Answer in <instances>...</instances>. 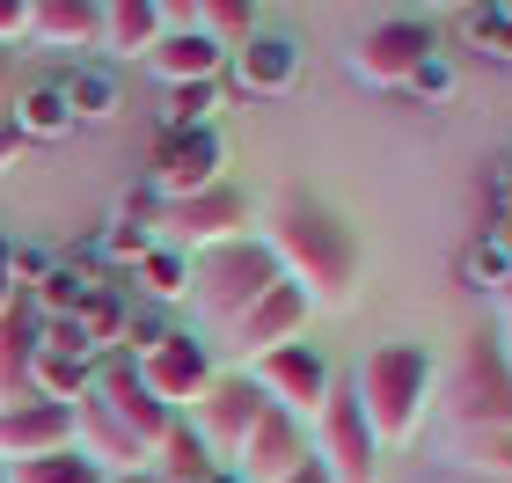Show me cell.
Segmentation results:
<instances>
[{
    "label": "cell",
    "mask_w": 512,
    "mask_h": 483,
    "mask_svg": "<svg viewBox=\"0 0 512 483\" xmlns=\"http://www.w3.org/2000/svg\"><path fill=\"white\" fill-rule=\"evenodd\" d=\"M161 337H169V315H139V308H132V330H125V344H118V352L147 359V352H154Z\"/></svg>",
    "instance_id": "cell-36"
},
{
    "label": "cell",
    "mask_w": 512,
    "mask_h": 483,
    "mask_svg": "<svg viewBox=\"0 0 512 483\" xmlns=\"http://www.w3.org/2000/svg\"><path fill=\"white\" fill-rule=\"evenodd\" d=\"M432 52H439V44H432L425 15H381V22H366L359 44H352V74L366 88H410V74Z\"/></svg>",
    "instance_id": "cell-7"
},
{
    "label": "cell",
    "mask_w": 512,
    "mask_h": 483,
    "mask_svg": "<svg viewBox=\"0 0 512 483\" xmlns=\"http://www.w3.org/2000/svg\"><path fill=\"white\" fill-rule=\"evenodd\" d=\"M96 249H103V257H125V264H139V257L154 249V227H147V220H110V235H103Z\"/></svg>",
    "instance_id": "cell-32"
},
{
    "label": "cell",
    "mask_w": 512,
    "mask_h": 483,
    "mask_svg": "<svg viewBox=\"0 0 512 483\" xmlns=\"http://www.w3.org/2000/svg\"><path fill=\"white\" fill-rule=\"evenodd\" d=\"M139 374H147V388H154V396H161V403H169L176 418H183V410H191V403L205 396V388L220 381V366H213V352H205V337H191V330H169V337H161L147 359H139Z\"/></svg>",
    "instance_id": "cell-12"
},
{
    "label": "cell",
    "mask_w": 512,
    "mask_h": 483,
    "mask_svg": "<svg viewBox=\"0 0 512 483\" xmlns=\"http://www.w3.org/2000/svg\"><path fill=\"white\" fill-rule=\"evenodd\" d=\"M15 154H22V140H15V125H8V118H0V176H8V169H15Z\"/></svg>",
    "instance_id": "cell-40"
},
{
    "label": "cell",
    "mask_w": 512,
    "mask_h": 483,
    "mask_svg": "<svg viewBox=\"0 0 512 483\" xmlns=\"http://www.w3.org/2000/svg\"><path fill=\"white\" fill-rule=\"evenodd\" d=\"M220 88H227V81L169 88V110H161V132H198V125H213V110H220Z\"/></svg>",
    "instance_id": "cell-28"
},
{
    "label": "cell",
    "mask_w": 512,
    "mask_h": 483,
    "mask_svg": "<svg viewBox=\"0 0 512 483\" xmlns=\"http://www.w3.org/2000/svg\"><path fill=\"white\" fill-rule=\"evenodd\" d=\"M0 483H8V462H0Z\"/></svg>",
    "instance_id": "cell-44"
},
{
    "label": "cell",
    "mask_w": 512,
    "mask_h": 483,
    "mask_svg": "<svg viewBox=\"0 0 512 483\" xmlns=\"http://www.w3.org/2000/svg\"><path fill=\"white\" fill-rule=\"evenodd\" d=\"M264 242H271L278 271H286L315 308H344L359 293V235L322 198H286L271 213V235Z\"/></svg>",
    "instance_id": "cell-1"
},
{
    "label": "cell",
    "mask_w": 512,
    "mask_h": 483,
    "mask_svg": "<svg viewBox=\"0 0 512 483\" xmlns=\"http://www.w3.org/2000/svg\"><path fill=\"white\" fill-rule=\"evenodd\" d=\"M198 483H249V476H242V469H235V462H220V469H205V476H198Z\"/></svg>",
    "instance_id": "cell-42"
},
{
    "label": "cell",
    "mask_w": 512,
    "mask_h": 483,
    "mask_svg": "<svg viewBox=\"0 0 512 483\" xmlns=\"http://www.w3.org/2000/svg\"><path fill=\"white\" fill-rule=\"evenodd\" d=\"M308 315H315V301L293 279H278L242 322H227V352H235V359H264V352H278V344H300Z\"/></svg>",
    "instance_id": "cell-13"
},
{
    "label": "cell",
    "mask_w": 512,
    "mask_h": 483,
    "mask_svg": "<svg viewBox=\"0 0 512 483\" xmlns=\"http://www.w3.org/2000/svg\"><path fill=\"white\" fill-rule=\"evenodd\" d=\"M74 322H81V337H88V352H96V359H103V352H118L125 330H132V301H125V286H110V279H103V286L81 301Z\"/></svg>",
    "instance_id": "cell-23"
},
{
    "label": "cell",
    "mask_w": 512,
    "mask_h": 483,
    "mask_svg": "<svg viewBox=\"0 0 512 483\" xmlns=\"http://www.w3.org/2000/svg\"><path fill=\"white\" fill-rule=\"evenodd\" d=\"M15 37H30V0H0V52H8Z\"/></svg>",
    "instance_id": "cell-37"
},
{
    "label": "cell",
    "mask_w": 512,
    "mask_h": 483,
    "mask_svg": "<svg viewBox=\"0 0 512 483\" xmlns=\"http://www.w3.org/2000/svg\"><path fill=\"white\" fill-rule=\"evenodd\" d=\"M8 483H110L96 462H81L74 447H59V454H37V462H15Z\"/></svg>",
    "instance_id": "cell-27"
},
{
    "label": "cell",
    "mask_w": 512,
    "mask_h": 483,
    "mask_svg": "<svg viewBox=\"0 0 512 483\" xmlns=\"http://www.w3.org/2000/svg\"><path fill=\"white\" fill-rule=\"evenodd\" d=\"M264 410H271V403H264V388H256L249 374H220L191 410H183V425H191L198 440L213 447V462H235L242 440L256 432V418H264Z\"/></svg>",
    "instance_id": "cell-10"
},
{
    "label": "cell",
    "mask_w": 512,
    "mask_h": 483,
    "mask_svg": "<svg viewBox=\"0 0 512 483\" xmlns=\"http://www.w3.org/2000/svg\"><path fill=\"white\" fill-rule=\"evenodd\" d=\"M169 37V8L161 0H103V44L110 66L118 59H154V44Z\"/></svg>",
    "instance_id": "cell-20"
},
{
    "label": "cell",
    "mask_w": 512,
    "mask_h": 483,
    "mask_svg": "<svg viewBox=\"0 0 512 483\" xmlns=\"http://www.w3.org/2000/svg\"><path fill=\"white\" fill-rule=\"evenodd\" d=\"M432 381H439V366H432L425 344H410V337H388V344H374V352L359 359L352 396H359V410H366V425H374L381 447L417 440V425H425V410H432Z\"/></svg>",
    "instance_id": "cell-2"
},
{
    "label": "cell",
    "mask_w": 512,
    "mask_h": 483,
    "mask_svg": "<svg viewBox=\"0 0 512 483\" xmlns=\"http://www.w3.org/2000/svg\"><path fill=\"white\" fill-rule=\"evenodd\" d=\"M278 279H286V271H278L271 242H256V235L220 242V249H205V257H191V293L205 301V315H213V322H242Z\"/></svg>",
    "instance_id": "cell-3"
},
{
    "label": "cell",
    "mask_w": 512,
    "mask_h": 483,
    "mask_svg": "<svg viewBox=\"0 0 512 483\" xmlns=\"http://www.w3.org/2000/svg\"><path fill=\"white\" fill-rule=\"evenodd\" d=\"M37 337H44V315L37 301H22L0 315V410L8 403H30V366H37Z\"/></svg>",
    "instance_id": "cell-19"
},
{
    "label": "cell",
    "mask_w": 512,
    "mask_h": 483,
    "mask_svg": "<svg viewBox=\"0 0 512 483\" xmlns=\"http://www.w3.org/2000/svg\"><path fill=\"white\" fill-rule=\"evenodd\" d=\"M227 169V140L213 125H198V132H161L154 140V198L169 205V198H198V191H213V183Z\"/></svg>",
    "instance_id": "cell-11"
},
{
    "label": "cell",
    "mask_w": 512,
    "mask_h": 483,
    "mask_svg": "<svg viewBox=\"0 0 512 483\" xmlns=\"http://www.w3.org/2000/svg\"><path fill=\"white\" fill-rule=\"evenodd\" d=\"M293 462H308V425L300 418H286V410H264V418H256V432L242 440V454H235V469L249 476V483H278Z\"/></svg>",
    "instance_id": "cell-17"
},
{
    "label": "cell",
    "mask_w": 512,
    "mask_h": 483,
    "mask_svg": "<svg viewBox=\"0 0 512 483\" xmlns=\"http://www.w3.org/2000/svg\"><path fill=\"white\" fill-rule=\"evenodd\" d=\"M498 301H505V337H498V344H505V359H512V279L498 286Z\"/></svg>",
    "instance_id": "cell-43"
},
{
    "label": "cell",
    "mask_w": 512,
    "mask_h": 483,
    "mask_svg": "<svg viewBox=\"0 0 512 483\" xmlns=\"http://www.w3.org/2000/svg\"><path fill=\"white\" fill-rule=\"evenodd\" d=\"M242 235H249V191H242V183H213V191L169 198L154 213V242L183 249V257H205V249L242 242Z\"/></svg>",
    "instance_id": "cell-5"
},
{
    "label": "cell",
    "mask_w": 512,
    "mask_h": 483,
    "mask_svg": "<svg viewBox=\"0 0 512 483\" xmlns=\"http://www.w3.org/2000/svg\"><path fill=\"white\" fill-rule=\"evenodd\" d=\"M8 125H15V140L22 147H52L66 140L81 118H74V103H66V81H30V88H15V103H8Z\"/></svg>",
    "instance_id": "cell-22"
},
{
    "label": "cell",
    "mask_w": 512,
    "mask_h": 483,
    "mask_svg": "<svg viewBox=\"0 0 512 483\" xmlns=\"http://www.w3.org/2000/svg\"><path fill=\"white\" fill-rule=\"evenodd\" d=\"M74 454H81V462H96L103 476H132V469H147V462H154V447H139L132 432L110 418V403L96 396V388H88V396L74 403Z\"/></svg>",
    "instance_id": "cell-14"
},
{
    "label": "cell",
    "mask_w": 512,
    "mask_h": 483,
    "mask_svg": "<svg viewBox=\"0 0 512 483\" xmlns=\"http://www.w3.org/2000/svg\"><path fill=\"white\" fill-rule=\"evenodd\" d=\"M308 454L322 469H330L337 483H381V440H374V425H366V410L352 396V381H337L330 388V403L315 410V425H308Z\"/></svg>",
    "instance_id": "cell-4"
},
{
    "label": "cell",
    "mask_w": 512,
    "mask_h": 483,
    "mask_svg": "<svg viewBox=\"0 0 512 483\" xmlns=\"http://www.w3.org/2000/svg\"><path fill=\"white\" fill-rule=\"evenodd\" d=\"M96 396L110 403V418H118L139 447H154V454H161V440H169V432L183 425L176 410L147 388V374H139V359H132V352H103V359H96Z\"/></svg>",
    "instance_id": "cell-9"
},
{
    "label": "cell",
    "mask_w": 512,
    "mask_h": 483,
    "mask_svg": "<svg viewBox=\"0 0 512 483\" xmlns=\"http://www.w3.org/2000/svg\"><path fill=\"white\" fill-rule=\"evenodd\" d=\"M249 381L264 388V403H278V410L300 418V425H315V410L330 403V388H337L330 359H322L315 344H278V352L249 359Z\"/></svg>",
    "instance_id": "cell-8"
},
{
    "label": "cell",
    "mask_w": 512,
    "mask_h": 483,
    "mask_svg": "<svg viewBox=\"0 0 512 483\" xmlns=\"http://www.w3.org/2000/svg\"><path fill=\"white\" fill-rule=\"evenodd\" d=\"M454 418L461 432H512V359L498 337H469L454 374Z\"/></svg>",
    "instance_id": "cell-6"
},
{
    "label": "cell",
    "mask_w": 512,
    "mask_h": 483,
    "mask_svg": "<svg viewBox=\"0 0 512 483\" xmlns=\"http://www.w3.org/2000/svg\"><path fill=\"white\" fill-rule=\"evenodd\" d=\"M469 37H476V52L512 59V8H476L469 15Z\"/></svg>",
    "instance_id": "cell-30"
},
{
    "label": "cell",
    "mask_w": 512,
    "mask_h": 483,
    "mask_svg": "<svg viewBox=\"0 0 512 483\" xmlns=\"http://www.w3.org/2000/svg\"><path fill=\"white\" fill-rule=\"evenodd\" d=\"M227 81H235L242 96H286L300 81V37L293 30H256L249 44L227 52Z\"/></svg>",
    "instance_id": "cell-15"
},
{
    "label": "cell",
    "mask_w": 512,
    "mask_h": 483,
    "mask_svg": "<svg viewBox=\"0 0 512 483\" xmlns=\"http://www.w3.org/2000/svg\"><path fill=\"white\" fill-rule=\"evenodd\" d=\"M161 469H169V483H198L205 469H220V462H213V447H205L191 425H176L169 440H161Z\"/></svg>",
    "instance_id": "cell-29"
},
{
    "label": "cell",
    "mask_w": 512,
    "mask_h": 483,
    "mask_svg": "<svg viewBox=\"0 0 512 483\" xmlns=\"http://www.w3.org/2000/svg\"><path fill=\"white\" fill-rule=\"evenodd\" d=\"M66 103H74V118H118L125 110V81H118V66L110 59H88L81 74H66Z\"/></svg>",
    "instance_id": "cell-24"
},
{
    "label": "cell",
    "mask_w": 512,
    "mask_h": 483,
    "mask_svg": "<svg viewBox=\"0 0 512 483\" xmlns=\"http://www.w3.org/2000/svg\"><path fill=\"white\" fill-rule=\"evenodd\" d=\"M461 447L476 454V469H498V476H512V432H461Z\"/></svg>",
    "instance_id": "cell-34"
},
{
    "label": "cell",
    "mask_w": 512,
    "mask_h": 483,
    "mask_svg": "<svg viewBox=\"0 0 512 483\" xmlns=\"http://www.w3.org/2000/svg\"><path fill=\"white\" fill-rule=\"evenodd\" d=\"M15 103V52H0V110Z\"/></svg>",
    "instance_id": "cell-41"
},
{
    "label": "cell",
    "mask_w": 512,
    "mask_h": 483,
    "mask_svg": "<svg viewBox=\"0 0 512 483\" xmlns=\"http://www.w3.org/2000/svg\"><path fill=\"white\" fill-rule=\"evenodd\" d=\"M96 286H103V271H88V264L66 257V264H52V279H44L30 301H37V315H81V301H88Z\"/></svg>",
    "instance_id": "cell-25"
},
{
    "label": "cell",
    "mask_w": 512,
    "mask_h": 483,
    "mask_svg": "<svg viewBox=\"0 0 512 483\" xmlns=\"http://www.w3.org/2000/svg\"><path fill=\"white\" fill-rule=\"evenodd\" d=\"M278 483H337V476H330V469H322V462H315V454H308V462H293V469H286V476H278Z\"/></svg>",
    "instance_id": "cell-39"
},
{
    "label": "cell",
    "mask_w": 512,
    "mask_h": 483,
    "mask_svg": "<svg viewBox=\"0 0 512 483\" xmlns=\"http://www.w3.org/2000/svg\"><path fill=\"white\" fill-rule=\"evenodd\" d=\"M52 264H59L52 249H37V242H15V286H22V293H37L44 279H52Z\"/></svg>",
    "instance_id": "cell-35"
},
{
    "label": "cell",
    "mask_w": 512,
    "mask_h": 483,
    "mask_svg": "<svg viewBox=\"0 0 512 483\" xmlns=\"http://www.w3.org/2000/svg\"><path fill=\"white\" fill-rule=\"evenodd\" d=\"M154 74L161 88H198V81H227V52L205 30H191V22H169V37L154 44Z\"/></svg>",
    "instance_id": "cell-18"
},
{
    "label": "cell",
    "mask_w": 512,
    "mask_h": 483,
    "mask_svg": "<svg viewBox=\"0 0 512 483\" xmlns=\"http://www.w3.org/2000/svg\"><path fill=\"white\" fill-rule=\"evenodd\" d=\"M461 279H469V286H483V293H498V286L512 279V264L498 257L491 242H469V257H461Z\"/></svg>",
    "instance_id": "cell-33"
},
{
    "label": "cell",
    "mask_w": 512,
    "mask_h": 483,
    "mask_svg": "<svg viewBox=\"0 0 512 483\" xmlns=\"http://www.w3.org/2000/svg\"><path fill=\"white\" fill-rule=\"evenodd\" d=\"M59 447H74V410L66 403H44V396H30V403H8L0 410V462H37V454H59Z\"/></svg>",
    "instance_id": "cell-16"
},
{
    "label": "cell",
    "mask_w": 512,
    "mask_h": 483,
    "mask_svg": "<svg viewBox=\"0 0 512 483\" xmlns=\"http://www.w3.org/2000/svg\"><path fill=\"white\" fill-rule=\"evenodd\" d=\"M403 96H417V103H447V96H454V59H447V52H432V59L410 74Z\"/></svg>",
    "instance_id": "cell-31"
},
{
    "label": "cell",
    "mask_w": 512,
    "mask_h": 483,
    "mask_svg": "<svg viewBox=\"0 0 512 483\" xmlns=\"http://www.w3.org/2000/svg\"><path fill=\"white\" fill-rule=\"evenodd\" d=\"M15 301H22V286H15V242L0 235V315H8Z\"/></svg>",
    "instance_id": "cell-38"
},
{
    "label": "cell",
    "mask_w": 512,
    "mask_h": 483,
    "mask_svg": "<svg viewBox=\"0 0 512 483\" xmlns=\"http://www.w3.org/2000/svg\"><path fill=\"white\" fill-rule=\"evenodd\" d=\"M132 271H139V286H147L154 301H183V293H191V257H183V249H169V242H154Z\"/></svg>",
    "instance_id": "cell-26"
},
{
    "label": "cell",
    "mask_w": 512,
    "mask_h": 483,
    "mask_svg": "<svg viewBox=\"0 0 512 483\" xmlns=\"http://www.w3.org/2000/svg\"><path fill=\"white\" fill-rule=\"evenodd\" d=\"M30 37L52 44V52H96L103 0H30Z\"/></svg>",
    "instance_id": "cell-21"
}]
</instances>
